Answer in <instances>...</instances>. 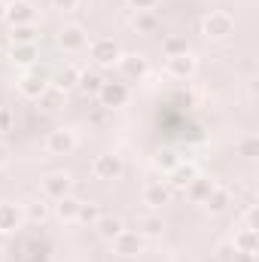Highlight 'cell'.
Wrapping results in <instances>:
<instances>
[{
  "label": "cell",
  "instance_id": "cell-9",
  "mask_svg": "<svg viewBox=\"0 0 259 262\" xmlns=\"http://www.w3.org/2000/svg\"><path fill=\"white\" fill-rule=\"evenodd\" d=\"M58 43L64 46L67 52H79V49H85V46H89V34H85V28H82V25H64V28H61Z\"/></svg>",
  "mask_w": 259,
  "mask_h": 262
},
{
  "label": "cell",
  "instance_id": "cell-29",
  "mask_svg": "<svg viewBox=\"0 0 259 262\" xmlns=\"http://www.w3.org/2000/svg\"><path fill=\"white\" fill-rule=\"evenodd\" d=\"M128 6L134 12H153L159 6V0H128Z\"/></svg>",
  "mask_w": 259,
  "mask_h": 262
},
{
  "label": "cell",
  "instance_id": "cell-33",
  "mask_svg": "<svg viewBox=\"0 0 259 262\" xmlns=\"http://www.w3.org/2000/svg\"><path fill=\"white\" fill-rule=\"evenodd\" d=\"M3 162H6V149L0 146V165H3Z\"/></svg>",
  "mask_w": 259,
  "mask_h": 262
},
{
  "label": "cell",
  "instance_id": "cell-24",
  "mask_svg": "<svg viewBox=\"0 0 259 262\" xmlns=\"http://www.w3.org/2000/svg\"><path fill=\"white\" fill-rule=\"evenodd\" d=\"M34 25H18V28H12V43H37L34 40Z\"/></svg>",
  "mask_w": 259,
  "mask_h": 262
},
{
  "label": "cell",
  "instance_id": "cell-22",
  "mask_svg": "<svg viewBox=\"0 0 259 262\" xmlns=\"http://www.w3.org/2000/svg\"><path fill=\"white\" fill-rule=\"evenodd\" d=\"M101 216H104V213L98 210V204H85V201H79V210H76V223H89V226H95Z\"/></svg>",
  "mask_w": 259,
  "mask_h": 262
},
{
  "label": "cell",
  "instance_id": "cell-21",
  "mask_svg": "<svg viewBox=\"0 0 259 262\" xmlns=\"http://www.w3.org/2000/svg\"><path fill=\"white\" fill-rule=\"evenodd\" d=\"M25 216H28L31 223H43V220L49 216V204H46V198H34V201H28V204H25Z\"/></svg>",
  "mask_w": 259,
  "mask_h": 262
},
{
  "label": "cell",
  "instance_id": "cell-2",
  "mask_svg": "<svg viewBox=\"0 0 259 262\" xmlns=\"http://www.w3.org/2000/svg\"><path fill=\"white\" fill-rule=\"evenodd\" d=\"M89 55H92V61H95V64L110 67V64H116V61L122 58V49H119V43H116V40L101 37V40H92V43H89Z\"/></svg>",
  "mask_w": 259,
  "mask_h": 262
},
{
  "label": "cell",
  "instance_id": "cell-25",
  "mask_svg": "<svg viewBox=\"0 0 259 262\" xmlns=\"http://www.w3.org/2000/svg\"><path fill=\"white\" fill-rule=\"evenodd\" d=\"M131 25L140 28V31H156V15H153V12H134Z\"/></svg>",
  "mask_w": 259,
  "mask_h": 262
},
{
  "label": "cell",
  "instance_id": "cell-20",
  "mask_svg": "<svg viewBox=\"0 0 259 262\" xmlns=\"http://www.w3.org/2000/svg\"><path fill=\"white\" fill-rule=\"evenodd\" d=\"M226 204H229V189H223V186H213V189L207 192V198H204V207L213 210V213L226 210Z\"/></svg>",
  "mask_w": 259,
  "mask_h": 262
},
{
  "label": "cell",
  "instance_id": "cell-18",
  "mask_svg": "<svg viewBox=\"0 0 259 262\" xmlns=\"http://www.w3.org/2000/svg\"><path fill=\"white\" fill-rule=\"evenodd\" d=\"M76 210H79V201L73 195H64L55 201V213L64 220V223H76Z\"/></svg>",
  "mask_w": 259,
  "mask_h": 262
},
{
  "label": "cell",
  "instance_id": "cell-3",
  "mask_svg": "<svg viewBox=\"0 0 259 262\" xmlns=\"http://www.w3.org/2000/svg\"><path fill=\"white\" fill-rule=\"evenodd\" d=\"M76 134L70 128H55L46 134V152L49 156H70L73 149H76Z\"/></svg>",
  "mask_w": 259,
  "mask_h": 262
},
{
  "label": "cell",
  "instance_id": "cell-7",
  "mask_svg": "<svg viewBox=\"0 0 259 262\" xmlns=\"http://www.w3.org/2000/svg\"><path fill=\"white\" fill-rule=\"evenodd\" d=\"M198 61H195L192 52H180V55H168V61H165V70H168V76H174V79H186V76H192Z\"/></svg>",
  "mask_w": 259,
  "mask_h": 262
},
{
  "label": "cell",
  "instance_id": "cell-31",
  "mask_svg": "<svg viewBox=\"0 0 259 262\" xmlns=\"http://www.w3.org/2000/svg\"><path fill=\"white\" fill-rule=\"evenodd\" d=\"M168 52H171V55H180V52H186V46H183L180 40H168Z\"/></svg>",
  "mask_w": 259,
  "mask_h": 262
},
{
  "label": "cell",
  "instance_id": "cell-10",
  "mask_svg": "<svg viewBox=\"0 0 259 262\" xmlns=\"http://www.w3.org/2000/svg\"><path fill=\"white\" fill-rule=\"evenodd\" d=\"M3 15L9 18V25L12 28H18V25H34V6L28 3V0H12L6 9H3Z\"/></svg>",
  "mask_w": 259,
  "mask_h": 262
},
{
  "label": "cell",
  "instance_id": "cell-14",
  "mask_svg": "<svg viewBox=\"0 0 259 262\" xmlns=\"http://www.w3.org/2000/svg\"><path fill=\"white\" fill-rule=\"evenodd\" d=\"M9 58H12L15 64H21V67H31L37 58H40L37 43H15V46H12V52H9Z\"/></svg>",
  "mask_w": 259,
  "mask_h": 262
},
{
  "label": "cell",
  "instance_id": "cell-32",
  "mask_svg": "<svg viewBox=\"0 0 259 262\" xmlns=\"http://www.w3.org/2000/svg\"><path fill=\"white\" fill-rule=\"evenodd\" d=\"M9 128V110L6 107H0V131Z\"/></svg>",
  "mask_w": 259,
  "mask_h": 262
},
{
  "label": "cell",
  "instance_id": "cell-28",
  "mask_svg": "<svg viewBox=\"0 0 259 262\" xmlns=\"http://www.w3.org/2000/svg\"><path fill=\"white\" fill-rule=\"evenodd\" d=\"M177 162H180V159H177L174 152H162V156L156 159V168H162V171H171V168H174Z\"/></svg>",
  "mask_w": 259,
  "mask_h": 262
},
{
  "label": "cell",
  "instance_id": "cell-6",
  "mask_svg": "<svg viewBox=\"0 0 259 262\" xmlns=\"http://www.w3.org/2000/svg\"><path fill=\"white\" fill-rule=\"evenodd\" d=\"M140 250H143V235H140V232L122 229V232L113 238V253H119V256H137Z\"/></svg>",
  "mask_w": 259,
  "mask_h": 262
},
{
  "label": "cell",
  "instance_id": "cell-19",
  "mask_svg": "<svg viewBox=\"0 0 259 262\" xmlns=\"http://www.w3.org/2000/svg\"><path fill=\"white\" fill-rule=\"evenodd\" d=\"M162 216L159 213H143V216H137V232L140 235H162Z\"/></svg>",
  "mask_w": 259,
  "mask_h": 262
},
{
  "label": "cell",
  "instance_id": "cell-8",
  "mask_svg": "<svg viewBox=\"0 0 259 262\" xmlns=\"http://www.w3.org/2000/svg\"><path fill=\"white\" fill-rule=\"evenodd\" d=\"M98 98H101V104L110 107V110H113V107H122V104L128 101V85H125V82H107V79H104Z\"/></svg>",
  "mask_w": 259,
  "mask_h": 262
},
{
  "label": "cell",
  "instance_id": "cell-15",
  "mask_svg": "<svg viewBox=\"0 0 259 262\" xmlns=\"http://www.w3.org/2000/svg\"><path fill=\"white\" fill-rule=\"evenodd\" d=\"M168 174H171V186H177V189H186L195 177H198L195 165H183V162H177V165H174Z\"/></svg>",
  "mask_w": 259,
  "mask_h": 262
},
{
  "label": "cell",
  "instance_id": "cell-12",
  "mask_svg": "<svg viewBox=\"0 0 259 262\" xmlns=\"http://www.w3.org/2000/svg\"><path fill=\"white\" fill-rule=\"evenodd\" d=\"M116 64H119L122 76H125L128 82H137V79H143V76L149 73V64H146V58H143V55H122Z\"/></svg>",
  "mask_w": 259,
  "mask_h": 262
},
{
  "label": "cell",
  "instance_id": "cell-17",
  "mask_svg": "<svg viewBox=\"0 0 259 262\" xmlns=\"http://www.w3.org/2000/svg\"><path fill=\"white\" fill-rule=\"evenodd\" d=\"M95 229H98V235H101V238H110V241H113L125 226H122V220H119V216H101V220L95 223Z\"/></svg>",
  "mask_w": 259,
  "mask_h": 262
},
{
  "label": "cell",
  "instance_id": "cell-13",
  "mask_svg": "<svg viewBox=\"0 0 259 262\" xmlns=\"http://www.w3.org/2000/svg\"><path fill=\"white\" fill-rule=\"evenodd\" d=\"M168 198H171V189H168L162 180H153V183L143 186V204H149L153 210L162 207V204H168Z\"/></svg>",
  "mask_w": 259,
  "mask_h": 262
},
{
  "label": "cell",
  "instance_id": "cell-1",
  "mask_svg": "<svg viewBox=\"0 0 259 262\" xmlns=\"http://www.w3.org/2000/svg\"><path fill=\"white\" fill-rule=\"evenodd\" d=\"M201 31H204V37H210V40H226V37L235 31V18H232L229 12H223V9H213V12L201 21Z\"/></svg>",
  "mask_w": 259,
  "mask_h": 262
},
{
  "label": "cell",
  "instance_id": "cell-27",
  "mask_svg": "<svg viewBox=\"0 0 259 262\" xmlns=\"http://www.w3.org/2000/svg\"><path fill=\"white\" fill-rule=\"evenodd\" d=\"M79 76H82V70H76V67L67 64V70L61 73V82H55V89H70V85H76Z\"/></svg>",
  "mask_w": 259,
  "mask_h": 262
},
{
  "label": "cell",
  "instance_id": "cell-23",
  "mask_svg": "<svg viewBox=\"0 0 259 262\" xmlns=\"http://www.w3.org/2000/svg\"><path fill=\"white\" fill-rule=\"evenodd\" d=\"M210 189H213V183H210V180H201V177H195L192 183L186 186V192H189V195H192V198H198V201H204V198H207V192H210Z\"/></svg>",
  "mask_w": 259,
  "mask_h": 262
},
{
  "label": "cell",
  "instance_id": "cell-5",
  "mask_svg": "<svg viewBox=\"0 0 259 262\" xmlns=\"http://www.w3.org/2000/svg\"><path fill=\"white\" fill-rule=\"evenodd\" d=\"M92 174H95L98 180H116V177L122 174V159L113 156V152L95 156V162H92Z\"/></svg>",
  "mask_w": 259,
  "mask_h": 262
},
{
  "label": "cell",
  "instance_id": "cell-30",
  "mask_svg": "<svg viewBox=\"0 0 259 262\" xmlns=\"http://www.w3.org/2000/svg\"><path fill=\"white\" fill-rule=\"evenodd\" d=\"M52 6H55V9H61V12H70V9H76V6H79V0H52Z\"/></svg>",
  "mask_w": 259,
  "mask_h": 262
},
{
  "label": "cell",
  "instance_id": "cell-4",
  "mask_svg": "<svg viewBox=\"0 0 259 262\" xmlns=\"http://www.w3.org/2000/svg\"><path fill=\"white\" fill-rule=\"evenodd\" d=\"M70 189H73V177L64 174V171H52V174L43 177V195L52 198V201L70 195Z\"/></svg>",
  "mask_w": 259,
  "mask_h": 262
},
{
  "label": "cell",
  "instance_id": "cell-16",
  "mask_svg": "<svg viewBox=\"0 0 259 262\" xmlns=\"http://www.w3.org/2000/svg\"><path fill=\"white\" fill-rule=\"evenodd\" d=\"M21 223V210L12 201H0V232H12Z\"/></svg>",
  "mask_w": 259,
  "mask_h": 262
},
{
  "label": "cell",
  "instance_id": "cell-11",
  "mask_svg": "<svg viewBox=\"0 0 259 262\" xmlns=\"http://www.w3.org/2000/svg\"><path fill=\"white\" fill-rule=\"evenodd\" d=\"M18 92L25 95V98H34V101H40L49 89H46V76L43 73H34V70H28L21 79H18Z\"/></svg>",
  "mask_w": 259,
  "mask_h": 262
},
{
  "label": "cell",
  "instance_id": "cell-26",
  "mask_svg": "<svg viewBox=\"0 0 259 262\" xmlns=\"http://www.w3.org/2000/svg\"><path fill=\"white\" fill-rule=\"evenodd\" d=\"M79 85H82L85 92H95V95H98L101 85H104V79H101L98 73H82V76H79Z\"/></svg>",
  "mask_w": 259,
  "mask_h": 262
}]
</instances>
